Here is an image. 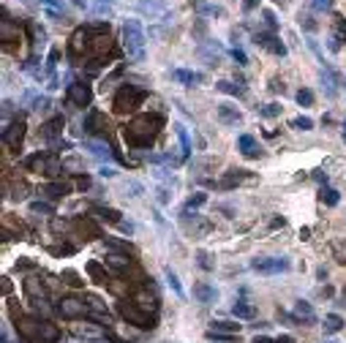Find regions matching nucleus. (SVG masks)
I'll use <instances>...</instances> for the list:
<instances>
[{"label":"nucleus","instance_id":"393cba45","mask_svg":"<svg viewBox=\"0 0 346 343\" xmlns=\"http://www.w3.org/2000/svg\"><path fill=\"white\" fill-rule=\"evenodd\" d=\"M232 314H235L237 319H253V316H256V308L246 300H237L235 305H232Z\"/></svg>","mask_w":346,"mask_h":343},{"label":"nucleus","instance_id":"6e6552de","mask_svg":"<svg viewBox=\"0 0 346 343\" xmlns=\"http://www.w3.org/2000/svg\"><path fill=\"white\" fill-rule=\"evenodd\" d=\"M58 314L63 319H82V316H90V305L82 300H76V297H63L58 302Z\"/></svg>","mask_w":346,"mask_h":343},{"label":"nucleus","instance_id":"13d9d810","mask_svg":"<svg viewBox=\"0 0 346 343\" xmlns=\"http://www.w3.org/2000/svg\"><path fill=\"white\" fill-rule=\"evenodd\" d=\"M30 267H35V264H30V261H17V270H30Z\"/></svg>","mask_w":346,"mask_h":343},{"label":"nucleus","instance_id":"ddd939ff","mask_svg":"<svg viewBox=\"0 0 346 343\" xmlns=\"http://www.w3.org/2000/svg\"><path fill=\"white\" fill-rule=\"evenodd\" d=\"M63 128H65L63 114H55V117H49L47 123L41 125V139H47V142H52V144H55V139L63 134Z\"/></svg>","mask_w":346,"mask_h":343},{"label":"nucleus","instance_id":"2f4dec72","mask_svg":"<svg viewBox=\"0 0 346 343\" xmlns=\"http://www.w3.org/2000/svg\"><path fill=\"white\" fill-rule=\"evenodd\" d=\"M106 264L112 267V270H128V264H131V259L126 254H112V256H106Z\"/></svg>","mask_w":346,"mask_h":343},{"label":"nucleus","instance_id":"052dcab7","mask_svg":"<svg viewBox=\"0 0 346 343\" xmlns=\"http://www.w3.org/2000/svg\"><path fill=\"white\" fill-rule=\"evenodd\" d=\"M88 343H112V341H109V338H90Z\"/></svg>","mask_w":346,"mask_h":343},{"label":"nucleus","instance_id":"a18cd8bd","mask_svg":"<svg viewBox=\"0 0 346 343\" xmlns=\"http://www.w3.org/2000/svg\"><path fill=\"white\" fill-rule=\"evenodd\" d=\"M311 6L316 8V11H330V8H333V0H311Z\"/></svg>","mask_w":346,"mask_h":343},{"label":"nucleus","instance_id":"4be33fe9","mask_svg":"<svg viewBox=\"0 0 346 343\" xmlns=\"http://www.w3.org/2000/svg\"><path fill=\"white\" fill-rule=\"evenodd\" d=\"M294 319L314 324V321H316V314H314L311 302H305V300H297V302H294Z\"/></svg>","mask_w":346,"mask_h":343},{"label":"nucleus","instance_id":"37998d69","mask_svg":"<svg viewBox=\"0 0 346 343\" xmlns=\"http://www.w3.org/2000/svg\"><path fill=\"white\" fill-rule=\"evenodd\" d=\"M30 210H33V213H44V215H55V207L49 204V201H33Z\"/></svg>","mask_w":346,"mask_h":343},{"label":"nucleus","instance_id":"4c0bfd02","mask_svg":"<svg viewBox=\"0 0 346 343\" xmlns=\"http://www.w3.org/2000/svg\"><path fill=\"white\" fill-rule=\"evenodd\" d=\"M207 341L213 343H235L237 335H229V332H216V330H207Z\"/></svg>","mask_w":346,"mask_h":343},{"label":"nucleus","instance_id":"e2e57ef3","mask_svg":"<svg viewBox=\"0 0 346 343\" xmlns=\"http://www.w3.org/2000/svg\"><path fill=\"white\" fill-rule=\"evenodd\" d=\"M253 6H256V0H246V11H251Z\"/></svg>","mask_w":346,"mask_h":343},{"label":"nucleus","instance_id":"69168bd1","mask_svg":"<svg viewBox=\"0 0 346 343\" xmlns=\"http://www.w3.org/2000/svg\"><path fill=\"white\" fill-rule=\"evenodd\" d=\"M344 142H346V123H344Z\"/></svg>","mask_w":346,"mask_h":343},{"label":"nucleus","instance_id":"aec40b11","mask_svg":"<svg viewBox=\"0 0 346 343\" xmlns=\"http://www.w3.org/2000/svg\"><path fill=\"white\" fill-rule=\"evenodd\" d=\"M134 302L142 308V311H147V314H156V311H158V297L156 294L150 297V286H147L145 291H139V294L134 297Z\"/></svg>","mask_w":346,"mask_h":343},{"label":"nucleus","instance_id":"b1692460","mask_svg":"<svg viewBox=\"0 0 346 343\" xmlns=\"http://www.w3.org/2000/svg\"><path fill=\"white\" fill-rule=\"evenodd\" d=\"M38 3L44 6V11H47L49 19H55V22H60V19H63V14H65L63 0H38Z\"/></svg>","mask_w":346,"mask_h":343},{"label":"nucleus","instance_id":"0e129e2a","mask_svg":"<svg viewBox=\"0 0 346 343\" xmlns=\"http://www.w3.org/2000/svg\"><path fill=\"white\" fill-rule=\"evenodd\" d=\"M341 33H344V36H346V22H341Z\"/></svg>","mask_w":346,"mask_h":343},{"label":"nucleus","instance_id":"1a4fd4ad","mask_svg":"<svg viewBox=\"0 0 346 343\" xmlns=\"http://www.w3.org/2000/svg\"><path fill=\"white\" fill-rule=\"evenodd\" d=\"M65 98H68L71 107H90V101H93V90H90V85L85 82H71L68 87H65Z\"/></svg>","mask_w":346,"mask_h":343},{"label":"nucleus","instance_id":"f03ea898","mask_svg":"<svg viewBox=\"0 0 346 343\" xmlns=\"http://www.w3.org/2000/svg\"><path fill=\"white\" fill-rule=\"evenodd\" d=\"M17 332L22 343H60V330L47 319H19L17 321Z\"/></svg>","mask_w":346,"mask_h":343},{"label":"nucleus","instance_id":"f257e3e1","mask_svg":"<svg viewBox=\"0 0 346 343\" xmlns=\"http://www.w3.org/2000/svg\"><path fill=\"white\" fill-rule=\"evenodd\" d=\"M161 128H164L161 114H136L123 128V139L128 147H150L156 142V136L161 134Z\"/></svg>","mask_w":346,"mask_h":343},{"label":"nucleus","instance_id":"39448f33","mask_svg":"<svg viewBox=\"0 0 346 343\" xmlns=\"http://www.w3.org/2000/svg\"><path fill=\"white\" fill-rule=\"evenodd\" d=\"M118 314L123 316L128 324H136V327H142V330H153V327H156V314H147V311H142L136 302L120 300V302H118Z\"/></svg>","mask_w":346,"mask_h":343},{"label":"nucleus","instance_id":"473e14b6","mask_svg":"<svg viewBox=\"0 0 346 343\" xmlns=\"http://www.w3.org/2000/svg\"><path fill=\"white\" fill-rule=\"evenodd\" d=\"M205 201H207V194H202V191H199V194H194V196H188V199H186V207H183V213L199 210L202 204H205Z\"/></svg>","mask_w":346,"mask_h":343},{"label":"nucleus","instance_id":"9d476101","mask_svg":"<svg viewBox=\"0 0 346 343\" xmlns=\"http://www.w3.org/2000/svg\"><path fill=\"white\" fill-rule=\"evenodd\" d=\"M22 139H25V120L17 117L8 128H3V142H6V147L19 150L22 147Z\"/></svg>","mask_w":346,"mask_h":343},{"label":"nucleus","instance_id":"680f3d73","mask_svg":"<svg viewBox=\"0 0 346 343\" xmlns=\"http://www.w3.org/2000/svg\"><path fill=\"white\" fill-rule=\"evenodd\" d=\"M270 87H273V90H276V93H283V90H286V87H283V85H278V82H273V85H270Z\"/></svg>","mask_w":346,"mask_h":343},{"label":"nucleus","instance_id":"5fc2aeb1","mask_svg":"<svg viewBox=\"0 0 346 343\" xmlns=\"http://www.w3.org/2000/svg\"><path fill=\"white\" fill-rule=\"evenodd\" d=\"M251 343H276V338H267V335H256Z\"/></svg>","mask_w":346,"mask_h":343},{"label":"nucleus","instance_id":"412c9836","mask_svg":"<svg viewBox=\"0 0 346 343\" xmlns=\"http://www.w3.org/2000/svg\"><path fill=\"white\" fill-rule=\"evenodd\" d=\"M172 77H175L180 85H186V87H194V85L202 82V74L199 71H188V68H175Z\"/></svg>","mask_w":346,"mask_h":343},{"label":"nucleus","instance_id":"49530a36","mask_svg":"<svg viewBox=\"0 0 346 343\" xmlns=\"http://www.w3.org/2000/svg\"><path fill=\"white\" fill-rule=\"evenodd\" d=\"M196 259H199V267H202V270H213V261H210V256H207L205 251H199V254H196Z\"/></svg>","mask_w":346,"mask_h":343},{"label":"nucleus","instance_id":"c85d7f7f","mask_svg":"<svg viewBox=\"0 0 346 343\" xmlns=\"http://www.w3.org/2000/svg\"><path fill=\"white\" fill-rule=\"evenodd\" d=\"M341 330H344V319H341L338 314L324 316V332H327V335H335V332H341Z\"/></svg>","mask_w":346,"mask_h":343},{"label":"nucleus","instance_id":"a19ab883","mask_svg":"<svg viewBox=\"0 0 346 343\" xmlns=\"http://www.w3.org/2000/svg\"><path fill=\"white\" fill-rule=\"evenodd\" d=\"M289 125H292L294 131H311L314 128V120L311 117H294Z\"/></svg>","mask_w":346,"mask_h":343},{"label":"nucleus","instance_id":"de8ad7c7","mask_svg":"<svg viewBox=\"0 0 346 343\" xmlns=\"http://www.w3.org/2000/svg\"><path fill=\"white\" fill-rule=\"evenodd\" d=\"M262 17H264V22H267V28H270V30L278 28V19H276V14H273V11H262Z\"/></svg>","mask_w":346,"mask_h":343},{"label":"nucleus","instance_id":"f3484780","mask_svg":"<svg viewBox=\"0 0 346 343\" xmlns=\"http://www.w3.org/2000/svg\"><path fill=\"white\" fill-rule=\"evenodd\" d=\"M0 41L6 44V47L11 41H19V25H14L8 17L0 19Z\"/></svg>","mask_w":346,"mask_h":343},{"label":"nucleus","instance_id":"5701e85b","mask_svg":"<svg viewBox=\"0 0 346 343\" xmlns=\"http://www.w3.org/2000/svg\"><path fill=\"white\" fill-rule=\"evenodd\" d=\"M41 194H47L52 201H58V199H63V196L71 194V185H65V183H47V185H41Z\"/></svg>","mask_w":346,"mask_h":343},{"label":"nucleus","instance_id":"338daca9","mask_svg":"<svg viewBox=\"0 0 346 343\" xmlns=\"http://www.w3.org/2000/svg\"><path fill=\"white\" fill-rule=\"evenodd\" d=\"M327 343H335V341H327Z\"/></svg>","mask_w":346,"mask_h":343},{"label":"nucleus","instance_id":"a878e982","mask_svg":"<svg viewBox=\"0 0 346 343\" xmlns=\"http://www.w3.org/2000/svg\"><path fill=\"white\" fill-rule=\"evenodd\" d=\"M115 3L118 0H90V6H93V11L98 17H112L115 14Z\"/></svg>","mask_w":346,"mask_h":343},{"label":"nucleus","instance_id":"864d4df0","mask_svg":"<svg viewBox=\"0 0 346 343\" xmlns=\"http://www.w3.org/2000/svg\"><path fill=\"white\" fill-rule=\"evenodd\" d=\"M156 199H158L161 204H166V201H169V191H166V188H158V191H156Z\"/></svg>","mask_w":346,"mask_h":343},{"label":"nucleus","instance_id":"e433bc0d","mask_svg":"<svg viewBox=\"0 0 346 343\" xmlns=\"http://www.w3.org/2000/svg\"><path fill=\"white\" fill-rule=\"evenodd\" d=\"M106 248H112V251H120V254H134V245L131 243H123V240H112V237H106Z\"/></svg>","mask_w":346,"mask_h":343},{"label":"nucleus","instance_id":"4468645a","mask_svg":"<svg viewBox=\"0 0 346 343\" xmlns=\"http://www.w3.org/2000/svg\"><path fill=\"white\" fill-rule=\"evenodd\" d=\"M194 300L202 302V305H213V302L218 300L216 286H210V284H194Z\"/></svg>","mask_w":346,"mask_h":343},{"label":"nucleus","instance_id":"6ab92c4d","mask_svg":"<svg viewBox=\"0 0 346 343\" xmlns=\"http://www.w3.org/2000/svg\"><path fill=\"white\" fill-rule=\"evenodd\" d=\"M85 150H90V155H95L98 161L112 158V147L106 142H98V139H88V142H85Z\"/></svg>","mask_w":346,"mask_h":343},{"label":"nucleus","instance_id":"c03bdc74","mask_svg":"<svg viewBox=\"0 0 346 343\" xmlns=\"http://www.w3.org/2000/svg\"><path fill=\"white\" fill-rule=\"evenodd\" d=\"M196 8H199L202 14H213V17H221V8H218V6H207V3H196Z\"/></svg>","mask_w":346,"mask_h":343},{"label":"nucleus","instance_id":"72a5a7b5","mask_svg":"<svg viewBox=\"0 0 346 343\" xmlns=\"http://www.w3.org/2000/svg\"><path fill=\"white\" fill-rule=\"evenodd\" d=\"M210 330L229 332V335H240V324H232V321H210Z\"/></svg>","mask_w":346,"mask_h":343},{"label":"nucleus","instance_id":"423d86ee","mask_svg":"<svg viewBox=\"0 0 346 343\" xmlns=\"http://www.w3.org/2000/svg\"><path fill=\"white\" fill-rule=\"evenodd\" d=\"M25 166H28L30 172H38V174H49V177H55V174L60 172L58 153H49V150H44V153H35V155H30V158H25Z\"/></svg>","mask_w":346,"mask_h":343},{"label":"nucleus","instance_id":"cd10ccee","mask_svg":"<svg viewBox=\"0 0 346 343\" xmlns=\"http://www.w3.org/2000/svg\"><path fill=\"white\" fill-rule=\"evenodd\" d=\"M319 199H322L327 207H335V204L341 201V194L335 188H330V185H322V188H319Z\"/></svg>","mask_w":346,"mask_h":343},{"label":"nucleus","instance_id":"603ef678","mask_svg":"<svg viewBox=\"0 0 346 343\" xmlns=\"http://www.w3.org/2000/svg\"><path fill=\"white\" fill-rule=\"evenodd\" d=\"M126 191H131L128 196H139L142 194V185L139 183H126Z\"/></svg>","mask_w":346,"mask_h":343},{"label":"nucleus","instance_id":"2eb2a0df","mask_svg":"<svg viewBox=\"0 0 346 343\" xmlns=\"http://www.w3.org/2000/svg\"><path fill=\"white\" fill-rule=\"evenodd\" d=\"M218 120H221L223 125H237L243 120L240 109L232 107V104H218Z\"/></svg>","mask_w":346,"mask_h":343},{"label":"nucleus","instance_id":"0eeeda50","mask_svg":"<svg viewBox=\"0 0 346 343\" xmlns=\"http://www.w3.org/2000/svg\"><path fill=\"white\" fill-rule=\"evenodd\" d=\"M251 270L259 275H281L292 270V261L283 256H259V259H251Z\"/></svg>","mask_w":346,"mask_h":343},{"label":"nucleus","instance_id":"09e8293b","mask_svg":"<svg viewBox=\"0 0 346 343\" xmlns=\"http://www.w3.org/2000/svg\"><path fill=\"white\" fill-rule=\"evenodd\" d=\"M232 57H235V60H237V65H246V63H248V57H246V52H243V49H240V47H235V49H232Z\"/></svg>","mask_w":346,"mask_h":343},{"label":"nucleus","instance_id":"7ed1b4c3","mask_svg":"<svg viewBox=\"0 0 346 343\" xmlns=\"http://www.w3.org/2000/svg\"><path fill=\"white\" fill-rule=\"evenodd\" d=\"M123 44H126L128 60H134V63H142V60H145L147 36H145V28H142L139 19H126L123 22Z\"/></svg>","mask_w":346,"mask_h":343},{"label":"nucleus","instance_id":"bb28decb","mask_svg":"<svg viewBox=\"0 0 346 343\" xmlns=\"http://www.w3.org/2000/svg\"><path fill=\"white\" fill-rule=\"evenodd\" d=\"M216 87L221 90V93H226V95H235V98H243V95H246V87H240V85H235V82H229V79L216 82Z\"/></svg>","mask_w":346,"mask_h":343},{"label":"nucleus","instance_id":"c9c22d12","mask_svg":"<svg viewBox=\"0 0 346 343\" xmlns=\"http://www.w3.org/2000/svg\"><path fill=\"white\" fill-rule=\"evenodd\" d=\"M88 272H90V278H93L95 284H101V286H104V284H109V275H106V272L101 270V267L95 264V261H90V264H88Z\"/></svg>","mask_w":346,"mask_h":343},{"label":"nucleus","instance_id":"79ce46f5","mask_svg":"<svg viewBox=\"0 0 346 343\" xmlns=\"http://www.w3.org/2000/svg\"><path fill=\"white\" fill-rule=\"evenodd\" d=\"M60 278H63L68 286H76V289H79V286H85V281H79V275H76L74 270H63V275H60Z\"/></svg>","mask_w":346,"mask_h":343},{"label":"nucleus","instance_id":"6e6d98bb","mask_svg":"<svg viewBox=\"0 0 346 343\" xmlns=\"http://www.w3.org/2000/svg\"><path fill=\"white\" fill-rule=\"evenodd\" d=\"M270 226H273V229H283V226H286V221H283V218H273Z\"/></svg>","mask_w":346,"mask_h":343},{"label":"nucleus","instance_id":"7c9ffc66","mask_svg":"<svg viewBox=\"0 0 346 343\" xmlns=\"http://www.w3.org/2000/svg\"><path fill=\"white\" fill-rule=\"evenodd\" d=\"M175 134H177V139H180V147H183V158H188L191 155V139H188V131L183 128L180 123L175 125Z\"/></svg>","mask_w":346,"mask_h":343},{"label":"nucleus","instance_id":"dca6fc26","mask_svg":"<svg viewBox=\"0 0 346 343\" xmlns=\"http://www.w3.org/2000/svg\"><path fill=\"white\" fill-rule=\"evenodd\" d=\"M237 150H240L246 158H259V155H262V150H259L256 139H253L251 134H243L240 139H237Z\"/></svg>","mask_w":346,"mask_h":343},{"label":"nucleus","instance_id":"c756f323","mask_svg":"<svg viewBox=\"0 0 346 343\" xmlns=\"http://www.w3.org/2000/svg\"><path fill=\"white\" fill-rule=\"evenodd\" d=\"M93 213L98 215L101 221H109V224H115V226H118L120 221H123V218H120V213H118V210H112V207H93Z\"/></svg>","mask_w":346,"mask_h":343},{"label":"nucleus","instance_id":"4d7b16f0","mask_svg":"<svg viewBox=\"0 0 346 343\" xmlns=\"http://www.w3.org/2000/svg\"><path fill=\"white\" fill-rule=\"evenodd\" d=\"M276 343H297V341H294L292 335H278V338H276Z\"/></svg>","mask_w":346,"mask_h":343},{"label":"nucleus","instance_id":"ea45409f","mask_svg":"<svg viewBox=\"0 0 346 343\" xmlns=\"http://www.w3.org/2000/svg\"><path fill=\"white\" fill-rule=\"evenodd\" d=\"M259 114L262 117H278L281 114V104H264V107H259Z\"/></svg>","mask_w":346,"mask_h":343},{"label":"nucleus","instance_id":"a211bd4d","mask_svg":"<svg viewBox=\"0 0 346 343\" xmlns=\"http://www.w3.org/2000/svg\"><path fill=\"white\" fill-rule=\"evenodd\" d=\"M248 177H251V174H248L246 169H232V172L226 174V177H223L221 183H218V188H221V191H232L235 185H240L243 180H248Z\"/></svg>","mask_w":346,"mask_h":343},{"label":"nucleus","instance_id":"f704fd0d","mask_svg":"<svg viewBox=\"0 0 346 343\" xmlns=\"http://www.w3.org/2000/svg\"><path fill=\"white\" fill-rule=\"evenodd\" d=\"M164 275H166V284L172 286V291H175L177 297H183V294H186V291H183V286H180V278H177V272L172 270V267H166V270H164Z\"/></svg>","mask_w":346,"mask_h":343},{"label":"nucleus","instance_id":"bf43d9fd","mask_svg":"<svg viewBox=\"0 0 346 343\" xmlns=\"http://www.w3.org/2000/svg\"><path fill=\"white\" fill-rule=\"evenodd\" d=\"M79 188H90V177H79Z\"/></svg>","mask_w":346,"mask_h":343},{"label":"nucleus","instance_id":"58836bf2","mask_svg":"<svg viewBox=\"0 0 346 343\" xmlns=\"http://www.w3.org/2000/svg\"><path fill=\"white\" fill-rule=\"evenodd\" d=\"M294 98H297V104H300V107H311V104H314V93H311L308 87L297 90V95H294Z\"/></svg>","mask_w":346,"mask_h":343},{"label":"nucleus","instance_id":"3c124183","mask_svg":"<svg viewBox=\"0 0 346 343\" xmlns=\"http://www.w3.org/2000/svg\"><path fill=\"white\" fill-rule=\"evenodd\" d=\"M118 229L123 231V234H134V224H131V221H120Z\"/></svg>","mask_w":346,"mask_h":343},{"label":"nucleus","instance_id":"8fccbe9b","mask_svg":"<svg viewBox=\"0 0 346 343\" xmlns=\"http://www.w3.org/2000/svg\"><path fill=\"white\" fill-rule=\"evenodd\" d=\"M98 174H101V177H115V174H118V169H115V166H101V169H98Z\"/></svg>","mask_w":346,"mask_h":343},{"label":"nucleus","instance_id":"20e7f679","mask_svg":"<svg viewBox=\"0 0 346 343\" xmlns=\"http://www.w3.org/2000/svg\"><path fill=\"white\" fill-rule=\"evenodd\" d=\"M145 98H147V93L142 87H136V85H123V87L115 93V98H112V109H115V114H128V112H134L136 107H142Z\"/></svg>","mask_w":346,"mask_h":343},{"label":"nucleus","instance_id":"9b49d317","mask_svg":"<svg viewBox=\"0 0 346 343\" xmlns=\"http://www.w3.org/2000/svg\"><path fill=\"white\" fill-rule=\"evenodd\" d=\"M253 44L262 47V49H267V52H273V55H281V57L286 55V47L278 41L276 33H253Z\"/></svg>","mask_w":346,"mask_h":343},{"label":"nucleus","instance_id":"f8f14e48","mask_svg":"<svg viewBox=\"0 0 346 343\" xmlns=\"http://www.w3.org/2000/svg\"><path fill=\"white\" fill-rule=\"evenodd\" d=\"M139 11L147 14L150 19H166L169 6H166V0H139Z\"/></svg>","mask_w":346,"mask_h":343}]
</instances>
